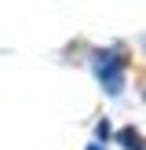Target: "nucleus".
Masks as SVG:
<instances>
[{"instance_id":"1","label":"nucleus","mask_w":146,"mask_h":150,"mask_svg":"<svg viewBox=\"0 0 146 150\" xmlns=\"http://www.w3.org/2000/svg\"><path fill=\"white\" fill-rule=\"evenodd\" d=\"M124 51H117V48H102L99 55H95V73H99V81H102V88H106L110 95H117L121 92V84H124Z\"/></svg>"},{"instance_id":"2","label":"nucleus","mask_w":146,"mask_h":150,"mask_svg":"<svg viewBox=\"0 0 146 150\" xmlns=\"http://www.w3.org/2000/svg\"><path fill=\"white\" fill-rule=\"evenodd\" d=\"M121 143L128 146V150H146V143L139 139V132H131V128H124V132H121Z\"/></svg>"},{"instance_id":"3","label":"nucleus","mask_w":146,"mask_h":150,"mask_svg":"<svg viewBox=\"0 0 146 150\" xmlns=\"http://www.w3.org/2000/svg\"><path fill=\"white\" fill-rule=\"evenodd\" d=\"M88 150H99V146H88Z\"/></svg>"}]
</instances>
